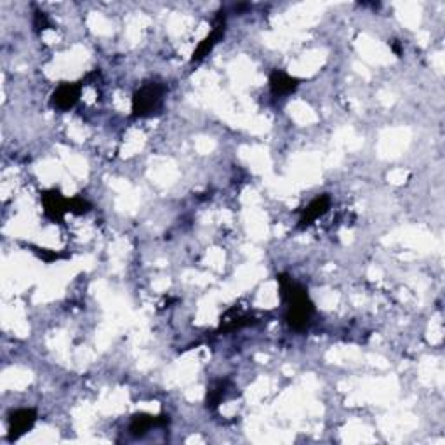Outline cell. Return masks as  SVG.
Here are the masks:
<instances>
[{"label":"cell","mask_w":445,"mask_h":445,"mask_svg":"<svg viewBox=\"0 0 445 445\" xmlns=\"http://www.w3.org/2000/svg\"><path fill=\"white\" fill-rule=\"evenodd\" d=\"M279 282L280 291H282L284 299L287 303V323L292 329H304L310 323L311 315H313V303L308 298L306 289L292 282V279H287L286 275H280Z\"/></svg>","instance_id":"obj_1"},{"label":"cell","mask_w":445,"mask_h":445,"mask_svg":"<svg viewBox=\"0 0 445 445\" xmlns=\"http://www.w3.org/2000/svg\"><path fill=\"white\" fill-rule=\"evenodd\" d=\"M163 103V85L159 82H146L132 97V115L150 117L160 110Z\"/></svg>","instance_id":"obj_2"},{"label":"cell","mask_w":445,"mask_h":445,"mask_svg":"<svg viewBox=\"0 0 445 445\" xmlns=\"http://www.w3.org/2000/svg\"><path fill=\"white\" fill-rule=\"evenodd\" d=\"M225 28H226L225 13H220V14H218L216 21H214L213 32L207 35L204 41H202L200 44H198V48L195 49L193 58H191V63H198V61L204 60L207 54H209L210 50H213L214 45L218 44V41H220L222 35H225Z\"/></svg>","instance_id":"obj_3"},{"label":"cell","mask_w":445,"mask_h":445,"mask_svg":"<svg viewBox=\"0 0 445 445\" xmlns=\"http://www.w3.org/2000/svg\"><path fill=\"white\" fill-rule=\"evenodd\" d=\"M80 91H82L80 82H73V84H61L53 95V107L61 112L70 110V108L75 107V103L79 101Z\"/></svg>","instance_id":"obj_4"},{"label":"cell","mask_w":445,"mask_h":445,"mask_svg":"<svg viewBox=\"0 0 445 445\" xmlns=\"http://www.w3.org/2000/svg\"><path fill=\"white\" fill-rule=\"evenodd\" d=\"M37 421V412L33 409H18L9 417V439L16 440L25 435Z\"/></svg>","instance_id":"obj_5"},{"label":"cell","mask_w":445,"mask_h":445,"mask_svg":"<svg viewBox=\"0 0 445 445\" xmlns=\"http://www.w3.org/2000/svg\"><path fill=\"white\" fill-rule=\"evenodd\" d=\"M42 202H44L45 216L50 218L53 221L63 220L65 214L70 213V200L56 190L45 191V193L42 195Z\"/></svg>","instance_id":"obj_6"},{"label":"cell","mask_w":445,"mask_h":445,"mask_svg":"<svg viewBox=\"0 0 445 445\" xmlns=\"http://www.w3.org/2000/svg\"><path fill=\"white\" fill-rule=\"evenodd\" d=\"M329 205H331L329 195H320V197L315 198V200H311L306 209L303 210V216H301V220H299V226H303L304 228V226L317 221L320 216H323V214L327 213Z\"/></svg>","instance_id":"obj_7"},{"label":"cell","mask_w":445,"mask_h":445,"mask_svg":"<svg viewBox=\"0 0 445 445\" xmlns=\"http://www.w3.org/2000/svg\"><path fill=\"white\" fill-rule=\"evenodd\" d=\"M270 87L273 95L286 96L298 87V79H294V77H291L286 72H279L277 70L270 77Z\"/></svg>","instance_id":"obj_8"},{"label":"cell","mask_w":445,"mask_h":445,"mask_svg":"<svg viewBox=\"0 0 445 445\" xmlns=\"http://www.w3.org/2000/svg\"><path fill=\"white\" fill-rule=\"evenodd\" d=\"M166 417L160 419V417H154V416H136L134 421L131 423V433L132 435H143L146 433L148 429L159 427V424L166 423Z\"/></svg>","instance_id":"obj_9"},{"label":"cell","mask_w":445,"mask_h":445,"mask_svg":"<svg viewBox=\"0 0 445 445\" xmlns=\"http://www.w3.org/2000/svg\"><path fill=\"white\" fill-rule=\"evenodd\" d=\"M226 382H218L216 386H214L213 390H210L209 392V395H207V407H216L218 404H220L221 402V397L225 395V392H226Z\"/></svg>","instance_id":"obj_10"},{"label":"cell","mask_w":445,"mask_h":445,"mask_svg":"<svg viewBox=\"0 0 445 445\" xmlns=\"http://www.w3.org/2000/svg\"><path fill=\"white\" fill-rule=\"evenodd\" d=\"M35 28H37V32H41V30H45L49 26V19L48 16H45L44 13H35Z\"/></svg>","instance_id":"obj_11"}]
</instances>
